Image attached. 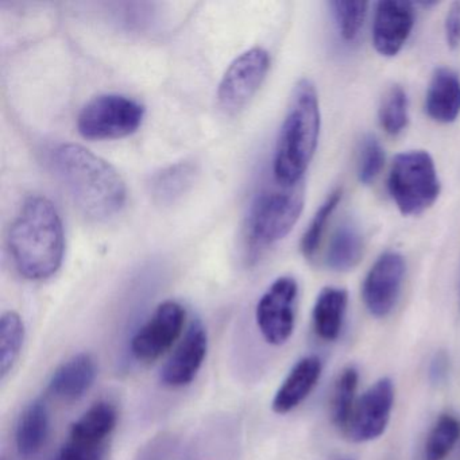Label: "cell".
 Returning a JSON list of instances; mask_svg holds the SVG:
<instances>
[{
	"instance_id": "cell-1",
	"label": "cell",
	"mask_w": 460,
	"mask_h": 460,
	"mask_svg": "<svg viewBox=\"0 0 460 460\" xmlns=\"http://www.w3.org/2000/svg\"><path fill=\"white\" fill-rule=\"evenodd\" d=\"M50 163L83 214L107 220L122 211L128 201L125 180L104 158L82 145L61 144L53 150Z\"/></svg>"
},
{
	"instance_id": "cell-2",
	"label": "cell",
	"mask_w": 460,
	"mask_h": 460,
	"mask_svg": "<svg viewBox=\"0 0 460 460\" xmlns=\"http://www.w3.org/2000/svg\"><path fill=\"white\" fill-rule=\"evenodd\" d=\"M13 262L31 281L50 279L60 269L66 252L63 220L45 196L26 199L9 233Z\"/></svg>"
},
{
	"instance_id": "cell-3",
	"label": "cell",
	"mask_w": 460,
	"mask_h": 460,
	"mask_svg": "<svg viewBox=\"0 0 460 460\" xmlns=\"http://www.w3.org/2000/svg\"><path fill=\"white\" fill-rule=\"evenodd\" d=\"M320 125L316 88L311 80L301 79L293 88L274 152L273 174L279 184L292 187L303 182L319 144Z\"/></svg>"
},
{
	"instance_id": "cell-4",
	"label": "cell",
	"mask_w": 460,
	"mask_h": 460,
	"mask_svg": "<svg viewBox=\"0 0 460 460\" xmlns=\"http://www.w3.org/2000/svg\"><path fill=\"white\" fill-rule=\"evenodd\" d=\"M304 193L303 182L292 187L279 184V188L262 190L255 198L246 227L252 250L268 249L293 230L304 209Z\"/></svg>"
},
{
	"instance_id": "cell-5",
	"label": "cell",
	"mask_w": 460,
	"mask_h": 460,
	"mask_svg": "<svg viewBox=\"0 0 460 460\" xmlns=\"http://www.w3.org/2000/svg\"><path fill=\"white\" fill-rule=\"evenodd\" d=\"M387 188L402 215L416 217L430 208L440 195V180L429 153H400L390 168Z\"/></svg>"
},
{
	"instance_id": "cell-6",
	"label": "cell",
	"mask_w": 460,
	"mask_h": 460,
	"mask_svg": "<svg viewBox=\"0 0 460 460\" xmlns=\"http://www.w3.org/2000/svg\"><path fill=\"white\" fill-rule=\"evenodd\" d=\"M144 117V106L138 102L118 93H106L83 107L77 117V130L85 139L125 138L138 130Z\"/></svg>"
},
{
	"instance_id": "cell-7",
	"label": "cell",
	"mask_w": 460,
	"mask_h": 460,
	"mask_svg": "<svg viewBox=\"0 0 460 460\" xmlns=\"http://www.w3.org/2000/svg\"><path fill=\"white\" fill-rule=\"evenodd\" d=\"M118 417L117 406L110 401L93 403L72 424L56 460H104Z\"/></svg>"
},
{
	"instance_id": "cell-8",
	"label": "cell",
	"mask_w": 460,
	"mask_h": 460,
	"mask_svg": "<svg viewBox=\"0 0 460 460\" xmlns=\"http://www.w3.org/2000/svg\"><path fill=\"white\" fill-rule=\"evenodd\" d=\"M270 56L263 48H252L228 66L217 88V102L226 114H236L250 103L265 82Z\"/></svg>"
},
{
	"instance_id": "cell-9",
	"label": "cell",
	"mask_w": 460,
	"mask_h": 460,
	"mask_svg": "<svg viewBox=\"0 0 460 460\" xmlns=\"http://www.w3.org/2000/svg\"><path fill=\"white\" fill-rule=\"evenodd\" d=\"M298 285L292 277H279L263 293L255 309L258 330L271 346H282L295 331Z\"/></svg>"
},
{
	"instance_id": "cell-10",
	"label": "cell",
	"mask_w": 460,
	"mask_h": 460,
	"mask_svg": "<svg viewBox=\"0 0 460 460\" xmlns=\"http://www.w3.org/2000/svg\"><path fill=\"white\" fill-rule=\"evenodd\" d=\"M187 312L177 301H164L131 339V354L141 363L160 359L184 331Z\"/></svg>"
},
{
	"instance_id": "cell-11",
	"label": "cell",
	"mask_w": 460,
	"mask_h": 460,
	"mask_svg": "<svg viewBox=\"0 0 460 460\" xmlns=\"http://www.w3.org/2000/svg\"><path fill=\"white\" fill-rule=\"evenodd\" d=\"M393 405L394 385L385 376L357 398L344 435L355 443L376 440L386 430Z\"/></svg>"
},
{
	"instance_id": "cell-12",
	"label": "cell",
	"mask_w": 460,
	"mask_h": 460,
	"mask_svg": "<svg viewBox=\"0 0 460 460\" xmlns=\"http://www.w3.org/2000/svg\"><path fill=\"white\" fill-rule=\"evenodd\" d=\"M406 263L400 252H386L374 262L363 282L362 297L371 316L386 317L397 305Z\"/></svg>"
},
{
	"instance_id": "cell-13",
	"label": "cell",
	"mask_w": 460,
	"mask_h": 460,
	"mask_svg": "<svg viewBox=\"0 0 460 460\" xmlns=\"http://www.w3.org/2000/svg\"><path fill=\"white\" fill-rule=\"evenodd\" d=\"M208 351V335L200 320L190 323L184 338L161 370V382L172 389L188 386L195 381Z\"/></svg>"
},
{
	"instance_id": "cell-14",
	"label": "cell",
	"mask_w": 460,
	"mask_h": 460,
	"mask_svg": "<svg viewBox=\"0 0 460 460\" xmlns=\"http://www.w3.org/2000/svg\"><path fill=\"white\" fill-rule=\"evenodd\" d=\"M414 28V9L408 2L384 0L374 13L373 44L384 58H394L402 49Z\"/></svg>"
},
{
	"instance_id": "cell-15",
	"label": "cell",
	"mask_w": 460,
	"mask_h": 460,
	"mask_svg": "<svg viewBox=\"0 0 460 460\" xmlns=\"http://www.w3.org/2000/svg\"><path fill=\"white\" fill-rule=\"evenodd\" d=\"M322 371L323 362L317 355H306L296 362L274 395V413L287 414L301 405L316 387Z\"/></svg>"
},
{
	"instance_id": "cell-16",
	"label": "cell",
	"mask_w": 460,
	"mask_h": 460,
	"mask_svg": "<svg viewBox=\"0 0 460 460\" xmlns=\"http://www.w3.org/2000/svg\"><path fill=\"white\" fill-rule=\"evenodd\" d=\"M98 376L95 359L87 352L74 355L50 376L48 392L63 401H77L87 394Z\"/></svg>"
},
{
	"instance_id": "cell-17",
	"label": "cell",
	"mask_w": 460,
	"mask_h": 460,
	"mask_svg": "<svg viewBox=\"0 0 460 460\" xmlns=\"http://www.w3.org/2000/svg\"><path fill=\"white\" fill-rule=\"evenodd\" d=\"M425 111L430 119L443 125L455 122L459 117L460 79L452 69H436L425 96Z\"/></svg>"
},
{
	"instance_id": "cell-18",
	"label": "cell",
	"mask_w": 460,
	"mask_h": 460,
	"mask_svg": "<svg viewBox=\"0 0 460 460\" xmlns=\"http://www.w3.org/2000/svg\"><path fill=\"white\" fill-rule=\"evenodd\" d=\"M349 293L343 288L322 289L314 303L312 322L316 335L324 341H335L341 336L346 319Z\"/></svg>"
},
{
	"instance_id": "cell-19",
	"label": "cell",
	"mask_w": 460,
	"mask_h": 460,
	"mask_svg": "<svg viewBox=\"0 0 460 460\" xmlns=\"http://www.w3.org/2000/svg\"><path fill=\"white\" fill-rule=\"evenodd\" d=\"M50 419L45 401H31L18 420L15 444L22 456H33L41 451L49 436Z\"/></svg>"
},
{
	"instance_id": "cell-20",
	"label": "cell",
	"mask_w": 460,
	"mask_h": 460,
	"mask_svg": "<svg viewBox=\"0 0 460 460\" xmlns=\"http://www.w3.org/2000/svg\"><path fill=\"white\" fill-rule=\"evenodd\" d=\"M363 234L357 223L346 220L341 223L328 243L325 265L333 271L352 270L362 260Z\"/></svg>"
},
{
	"instance_id": "cell-21",
	"label": "cell",
	"mask_w": 460,
	"mask_h": 460,
	"mask_svg": "<svg viewBox=\"0 0 460 460\" xmlns=\"http://www.w3.org/2000/svg\"><path fill=\"white\" fill-rule=\"evenodd\" d=\"M196 166L190 163H179L163 169L152 180L153 198L160 204H172L192 187Z\"/></svg>"
},
{
	"instance_id": "cell-22",
	"label": "cell",
	"mask_w": 460,
	"mask_h": 460,
	"mask_svg": "<svg viewBox=\"0 0 460 460\" xmlns=\"http://www.w3.org/2000/svg\"><path fill=\"white\" fill-rule=\"evenodd\" d=\"M359 371L354 366L343 368L333 384L330 400V414L332 424L341 432H346L352 409L357 402Z\"/></svg>"
},
{
	"instance_id": "cell-23",
	"label": "cell",
	"mask_w": 460,
	"mask_h": 460,
	"mask_svg": "<svg viewBox=\"0 0 460 460\" xmlns=\"http://www.w3.org/2000/svg\"><path fill=\"white\" fill-rule=\"evenodd\" d=\"M25 324L14 311L6 312L0 319V376L6 378L12 373L22 351Z\"/></svg>"
},
{
	"instance_id": "cell-24",
	"label": "cell",
	"mask_w": 460,
	"mask_h": 460,
	"mask_svg": "<svg viewBox=\"0 0 460 460\" xmlns=\"http://www.w3.org/2000/svg\"><path fill=\"white\" fill-rule=\"evenodd\" d=\"M459 438L460 420L454 414H441L428 433L422 460H446Z\"/></svg>"
},
{
	"instance_id": "cell-25",
	"label": "cell",
	"mask_w": 460,
	"mask_h": 460,
	"mask_svg": "<svg viewBox=\"0 0 460 460\" xmlns=\"http://www.w3.org/2000/svg\"><path fill=\"white\" fill-rule=\"evenodd\" d=\"M343 190L341 188H336L325 199L324 203L320 206L312 219L311 225L306 228L303 239H301V252L308 261H314L322 246L323 236L327 231L328 223L332 217L333 212L338 208L341 203Z\"/></svg>"
},
{
	"instance_id": "cell-26",
	"label": "cell",
	"mask_w": 460,
	"mask_h": 460,
	"mask_svg": "<svg viewBox=\"0 0 460 460\" xmlns=\"http://www.w3.org/2000/svg\"><path fill=\"white\" fill-rule=\"evenodd\" d=\"M379 123L389 136L397 137L409 123L408 95L401 85H393L379 106Z\"/></svg>"
},
{
	"instance_id": "cell-27",
	"label": "cell",
	"mask_w": 460,
	"mask_h": 460,
	"mask_svg": "<svg viewBox=\"0 0 460 460\" xmlns=\"http://www.w3.org/2000/svg\"><path fill=\"white\" fill-rule=\"evenodd\" d=\"M331 14L336 31L343 41L354 42L359 37L367 15L368 4L366 2H331Z\"/></svg>"
},
{
	"instance_id": "cell-28",
	"label": "cell",
	"mask_w": 460,
	"mask_h": 460,
	"mask_svg": "<svg viewBox=\"0 0 460 460\" xmlns=\"http://www.w3.org/2000/svg\"><path fill=\"white\" fill-rule=\"evenodd\" d=\"M385 164V152L376 137L367 134L358 147L357 174L360 184L370 185L381 173Z\"/></svg>"
},
{
	"instance_id": "cell-29",
	"label": "cell",
	"mask_w": 460,
	"mask_h": 460,
	"mask_svg": "<svg viewBox=\"0 0 460 460\" xmlns=\"http://www.w3.org/2000/svg\"><path fill=\"white\" fill-rule=\"evenodd\" d=\"M449 357L446 351H438L433 355L430 359L429 367H428V379L430 384L438 386V385L444 384L448 378L449 374Z\"/></svg>"
},
{
	"instance_id": "cell-30",
	"label": "cell",
	"mask_w": 460,
	"mask_h": 460,
	"mask_svg": "<svg viewBox=\"0 0 460 460\" xmlns=\"http://www.w3.org/2000/svg\"><path fill=\"white\" fill-rule=\"evenodd\" d=\"M446 40L452 50L460 47V2L452 4L446 17Z\"/></svg>"
},
{
	"instance_id": "cell-31",
	"label": "cell",
	"mask_w": 460,
	"mask_h": 460,
	"mask_svg": "<svg viewBox=\"0 0 460 460\" xmlns=\"http://www.w3.org/2000/svg\"><path fill=\"white\" fill-rule=\"evenodd\" d=\"M165 456V444L155 443L150 444L146 449L142 451L138 460H161Z\"/></svg>"
},
{
	"instance_id": "cell-32",
	"label": "cell",
	"mask_w": 460,
	"mask_h": 460,
	"mask_svg": "<svg viewBox=\"0 0 460 460\" xmlns=\"http://www.w3.org/2000/svg\"><path fill=\"white\" fill-rule=\"evenodd\" d=\"M336 460H355L354 457H339V459Z\"/></svg>"
},
{
	"instance_id": "cell-33",
	"label": "cell",
	"mask_w": 460,
	"mask_h": 460,
	"mask_svg": "<svg viewBox=\"0 0 460 460\" xmlns=\"http://www.w3.org/2000/svg\"><path fill=\"white\" fill-rule=\"evenodd\" d=\"M459 314H460V289H459Z\"/></svg>"
}]
</instances>
